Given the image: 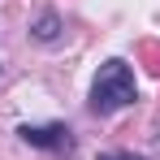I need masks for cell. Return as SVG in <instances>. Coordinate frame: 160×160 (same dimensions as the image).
Segmentation results:
<instances>
[{
    "mask_svg": "<svg viewBox=\"0 0 160 160\" xmlns=\"http://www.w3.org/2000/svg\"><path fill=\"white\" fill-rule=\"evenodd\" d=\"M134 100H138L134 69L121 61V56L104 61V65H100V74H95V82H91V112L108 117V112H117V108L134 104Z\"/></svg>",
    "mask_w": 160,
    "mask_h": 160,
    "instance_id": "1",
    "label": "cell"
},
{
    "mask_svg": "<svg viewBox=\"0 0 160 160\" xmlns=\"http://www.w3.org/2000/svg\"><path fill=\"white\" fill-rule=\"evenodd\" d=\"M18 134H22V143L43 147V152H56V156H69L74 152V138H69V130L61 121H52V126H22Z\"/></svg>",
    "mask_w": 160,
    "mask_h": 160,
    "instance_id": "2",
    "label": "cell"
},
{
    "mask_svg": "<svg viewBox=\"0 0 160 160\" xmlns=\"http://www.w3.org/2000/svg\"><path fill=\"white\" fill-rule=\"evenodd\" d=\"M30 30H35V39H43V43H52L56 35H61V18H56L52 9H48V13H39V22H35Z\"/></svg>",
    "mask_w": 160,
    "mask_h": 160,
    "instance_id": "3",
    "label": "cell"
},
{
    "mask_svg": "<svg viewBox=\"0 0 160 160\" xmlns=\"http://www.w3.org/2000/svg\"><path fill=\"white\" fill-rule=\"evenodd\" d=\"M138 56H143V65L160 78V43H152V39H147V43H138Z\"/></svg>",
    "mask_w": 160,
    "mask_h": 160,
    "instance_id": "4",
    "label": "cell"
},
{
    "mask_svg": "<svg viewBox=\"0 0 160 160\" xmlns=\"http://www.w3.org/2000/svg\"><path fill=\"white\" fill-rule=\"evenodd\" d=\"M100 160H147V156H130V152H104Z\"/></svg>",
    "mask_w": 160,
    "mask_h": 160,
    "instance_id": "5",
    "label": "cell"
}]
</instances>
